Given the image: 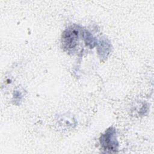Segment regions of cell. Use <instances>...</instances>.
Instances as JSON below:
<instances>
[{
	"label": "cell",
	"instance_id": "cell-3",
	"mask_svg": "<svg viewBox=\"0 0 154 154\" xmlns=\"http://www.w3.org/2000/svg\"><path fill=\"white\" fill-rule=\"evenodd\" d=\"M97 51L99 58L101 60H105L111 53L112 45L108 39L102 38L97 42Z\"/></svg>",
	"mask_w": 154,
	"mask_h": 154
},
{
	"label": "cell",
	"instance_id": "cell-5",
	"mask_svg": "<svg viewBox=\"0 0 154 154\" xmlns=\"http://www.w3.org/2000/svg\"><path fill=\"white\" fill-rule=\"evenodd\" d=\"M14 98L15 101L16 102H19L21 100V99L22 98V94L21 92H20L19 91H16L14 94Z\"/></svg>",
	"mask_w": 154,
	"mask_h": 154
},
{
	"label": "cell",
	"instance_id": "cell-2",
	"mask_svg": "<svg viewBox=\"0 0 154 154\" xmlns=\"http://www.w3.org/2000/svg\"><path fill=\"white\" fill-rule=\"evenodd\" d=\"M79 29V26L73 25L67 27L63 31L61 36V45L64 51L70 52L77 46Z\"/></svg>",
	"mask_w": 154,
	"mask_h": 154
},
{
	"label": "cell",
	"instance_id": "cell-1",
	"mask_svg": "<svg viewBox=\"0 0 154 154\" xmlns=\"http://www.w3.org/2000/svg\"><path fill=\"white\" fill-rule=\"evenodd\" d=\"M102 150L105 153H116L119 150V141L116 129L114 127H109L99 138Z\"/></svg>",
	"mask_w": 154,
	"mask_h": 154
},
{
	"label": "cell",
	"instance_id": "cell-4",
	"mask_svg": "<svg viewBox=\"0 0 154 154\" xmlns=\"http://www.w3.org/2000/svg\"><path fill=\"white\" fill-rule=\"evenodd\" d=\"M82 37L86 45L88 46L90 48H93L97 45V42L96 39L92 35V34L87 30L84 29L82 31Z\"/></svg>",
	"mask_w": 154,
	"mask_h": 154
}]
</instances>
